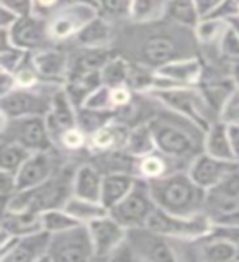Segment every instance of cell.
<instances>
[{"instance_id":"6da1fadb","label":"cell","mask_w":239,"mask_h":262,"mask_svg":"<svg viewBox=\"0 0 239 262\" xmlns=\"http://www.w3.org/2000/svg\"><path fill=\"white\" fill-rule=\"evenodd\" d=\"M149 188L156 207L164 211L184 216L205 213L207 190L195 182L187 169L153 180L149 182Z\"/></svg>"},{"instance_id":"7a4b0ae2","label":"cell","mask_w":239,"mask_h":262,"mask_svg":"<svg viewBox=\"0 0 239 262\" xmlns=\"http://www.w3.org/2000/svg\"><path fill=\"white\" fill-rule=\"evenodd\" d=\"M156 138L158 151L169 158L182 162L188 167L190 161L203 151V131L195 126L192 121L176 115L170 117H153L147 120Z\"/></svg>"},{"instance_id":"3957f363","label":"cell","mask_w":239,"mask_h":262,"mask_svg":"<svg viewBox=\"0 0 239 262\" xmlns=\"http://www.w3.org/2000/svg\"><path fill=\"white\" fill-rule=\"evenodd\" d=\"M72 172H66V169H59L56 174L48 179L46 182L39 184L28 190H18L7 208L12 210H30L35 213H43L51 208H62L72 193Z\"/></svg>"},{"instance_id":"277c9868","label":"cell","mask_w":239,"mask_h":262,"mask_svg":"<svg viewBox=\"0 0 239 262\" xmlns=\"http://www.w3.org/2000/svg\"><path fill=\"white\" fill-rule=\"evenodd\" d=\"M147 95L153 97L156 102L162 103L167 110H170V113L179 115V117L192 121L195 126H199L203 131V133L213 123L207 115L210 105L207 102V98H205L200 85L158 89V90H153V92Z\"/></svg>"},{"instance_id":"5b68a950","label":"cell","mask_w":239,"mask_h":262,"mask_svg":"<svg viewBox=\"0 0 239 262\" xmlns=\"http://www.w3.org/2000/svg\"><path fill=\"white\" fill-rule=\"evenodd\" d=\"M146 226H149L159 234L169 237L174 243L177 241V243L192 244L211 233L213 221L207 213L184 216V215H174V213H167L161 208H156Z\"/></svg>"},{"instance_id":"8992f818","label":"cell","mask_w":239,"mask_h":262,"mask_svg":"<svg viewBox=\"0 0 239 262\" xmlns=\"http://www.w3.org/2000/svg\"><path fill=\"white\" fill-rule=\"evenodd\" d=\"M43 84L35 89L16 87L10 94L2 95L0 97V113L5 115L8 120L46 117L51 110V98L57 87H53L49 92H46L43 90Z\"/></svg>"},{"instance_id":"52a82bcc","label":"cell","mask_w":239,"mask_h":262,"mask_svg":"<svg viewBox=\"0 0 239 262\" xmlns=\"http://www.w3.org/2000/svg\"><path fill=\"white\" fill-rule=\"evenodd\" d=\"M92 259H95V251L87 225H77L62 233L51 234L46 262H84Z\"/></svg>"},{"instance_id":"ba28073f","label":"cell","mask_w":239,"mask_h":262,"mask_svg":"<svg viewBox=\"0 0 239 262\" xmlns=\"http://www.w3.org/2000/svg\"><path fill=\"white\" fill-rule=\"evenodd\" d=\"M0 133H2L4 141L18 143L31 152L53 151L56 146L46 117L8 120L7 126L0 129Z\"/></svg>"},{"instance_id":"9c48e42d","label":"cell","mask_w":239,"mask_h":262,"mask_svg":"<svg viewBox=\"0 0 239 262\" xmlns=\"http://www.w3.org/2000/svg\"><path fill=\"white\" fill-rule=\"evenodd\" d=\"M156 208L158 207H156V202L153 199L149 182L138 179L133 190L120 203L110 208L108 213L115 220H118L125 228L131 229L138 226H146Z\"/></svg>"},{"instance_id":"30bf717a","label":"cell","mask_w":239,"mask_h":262,"mask_svg":"<svg viewBox=\"0 0 239 262\" xmlns=\"http://www.w3.org/2000/svg\"><path fill=\"white\" fill-rule=\"evenodd\" d=\"M126 244L135 260L167 262L179 259L174 241L154 231L149 226H138L128 229Z\"/></svg>"},{"instance_id":"8fae6325","label":"cell","mask_w":239,"mask_h":262,"mask_svg":"<svg viewBox=\"0 0 239 262\" xmlns=\"http://www.w3.org/2000/svg\"><path fill=\"white\" fill-rule=\"evenodd\" d=\"M98 15V10L92 5L66 2L62 7L48 16V33L51 43H59L71 38H76L89 21Z\"/></svg>"},{"instance_id":"7c38bea8","label":"cell","mask_w":239,"mask_h":262,"mask_svg":"<svg viewBox=\"0 0 239 262\" xmlns=\"http://www.w3.org/2000/svg\"><path fill=\"white\" fill-rule=\"evenodd\" d=\"M90 237H92L95 259H108L115 256L126 241L128 228H125L118 220H115L110 213L90 221L87 225Z\"/></svg>"},{"instance_id":"4fadbf2b","label":"cell","mask_w":239,"mask_h":262,"mask_svg":"<svg viewBox=\"0 0 239 262\" xmlns=\"http://www.w3.org/2000/svg\"><path fill=\"white\" fill-rule=\"evenodd\" d=\"M7 31L12 43L28 53H36L39 49L48 48V43H51L48 33V18L38 13L20 16Z\"/></svg>"},{"instance_id":"5bb4252c","label":"cell","mask_w":239,"mask_h":262,"mask_svg":"<svg viewBox=\"0 0 239 262\" xmlns=\"http://www.w3.org/2000/svg\"><path fill=\"white\" fill-rule=\"evenodd\" d=\"M237 167L239 162L236 161L220 159L202 151L190 161L187 170L197 184L205 188V190H208V188L220 184L221 180L228 177Z\"/></svg>"},{"instance_id":"9a60e30c","label":"cell","mask_w":239,"mask_h":262,"mask_svg":"<svg viewBox=\"0 0 239 262\" xmlns=\"http://www.w3.org/2000/svg\"><path fill=\"white\" fill-rule=\"evenodd\" d=\"M57 170H59V166H57V156L54 154V149L31 152L27 162L15 174L18 190H28V188L46 182Z\"/></svg>"},{"instance_id":"2e32d148","label":"cell","mask_w":239,"mask_h":262,"mask_svg":"<svg viewBox=\"0 0 239 262\" xmlns=\"http://www.w3.org/2000/svg\"><path fill=\"white\" fill-rule=\"evenodd\" d=\"M236 208H239V167L220 184L208 188L205 200V213L211 220Z\"/></svg>"},{"instance_id":"e0dca14e","label":"cell","mask_w":239,"mask_h":262,"mask_svg":"<svg viewBox=\"0 0 239 262\" xmlns=\"http://www.w3.org/2000/svg\"><path fill=\"white\" fill-rule=\"evenodd\" d=\"M33 64L39 72L41 80L45 84L64 87V82L68 79L71 69L69 56L62 49L57 48H45L33 53Z\"/></svg>"},{"instance_id":"ac0fdd59","label":"cell","mask_w":239,"mask_h":262,"mask_svg":"<svg viewBox=\"0 0 239 262\" xmlns=\"http://www.w3.org/2000/svg\"><path fill=\"white\" fill-rule=\"evenodd\" d=\"M129 131H131L129 125H126L125 121H121L118 118H113L89 136L87 149L95 156L123 151L126 147Z\"/></svg>"},{"instance_id":"d6986e66","label":"cell","mask_w":239,"mask_h":262,"mask_svg":"<svg viewBox=\"0 0 239 262\" xmlns=\"http://www.w3.org/2000/svg\"><path fill=\"white\" fill-rule=\"evenodd\" d=\"M162 77L170 80L176 87H195L200 85L203 77V64L197 56L176 57L158 68Z\"/></svg>"},{"instance_id":"ffe728a7","label":"cell","mask_w":239,"mask_h":262,"mask_svg":"<svg viewBox=\"0 0 239 262\" xmlns=\"http://www.w3.org/2000/svg\"><path fill=\"white\" fill-rule=\"evenodd\" d=\"M46 121L54 143L64 129L77 125V106L74 105L64 87H57L54 90L51 98V110L46 115Z\"/></svg>"},{"instance_id":"44dd1931","label":"cell","mask_w":239,"mask_h":262,"mask_svg":"<svg viewBox=\"0 0 239 262\" xmlns=\"http://www.w3.org/2000/svg\"><path fill=\"white\" fill-rule=\"evenodd\" d=\"M51 234L45 229L20 236L13 251L2 262H46Z\"/></svg>"},{"instance_id":"7402d4cb","label":"cell","mask_w":239,"mask_h":262,"mask_svg":"<svg viewBox=\"0 0 239 262\" xmlns=\"http://www.w3.org/2000/svg\"><path fill=\"white\" fill-rule=\"evenodd\" d=\"M180 169H187V166L156 149L154 152H149L143 156V158L136 159L135 174L138 179L146 180V182H153V180L162 179Z\"/></svg>"},{"instance_id":"603a6c76","label":"cell","mask_w":239,"mask_h":262,"mask_svg":"<svg viewBox=\"0 0 239 262\" xmlns=\"http://www.w3.org/2000/svg\"><path fill=\"white\" fill-rule=\"evenodd\" d=\"M136 182H138V177L133 172H126V170L106 172V174H103L100 202L108 210L113 208L115 205L120 203L131 190H133Z\"/></svg>"},{"instance_id":"cb8c5ba5","label":"cell","mask_w":239,"mask_h":262,"mask_svg":"<svg viewBox=\"0 0 239 262\" xmlns=\"http://www.w3.org/2000/svg\"><path fill=\"white\" fill-rule=\"evenodd\" d=\"M102 85V71H77L69 69L68 79L64 82V90L71 97L74 105L82 106L87 97L95 89Z\"/></svg>"},{"instance_id":"d4e9b609","label":"cell","mask_w":239,"mask_h":262,"mask_svg":"<svg viewBox=\"0 0 239 262\" xmlns=\"http://www.w3.org/2000/svg\"><path fill=\"white\" fill-rule=\"evenodd\" d=\"M102 182L103 172L95 164H80L77 169H74L72 177V193L80 199L98 200L102 195Z\"/></svg>"},{"instance_id":"484cf974","label":"cell","mask_w":239,"mask_h":262,"mask_svg":"<svg viewBox=\"0 0 239 262\" xmlns=\"http://www.w3.org/2000/svg\"><path fill=\"white\" fill-rule=\"evenodd\" d=\"M113 39V28L108 18L98 13L92 21H89L79 35L76 41L80 48L89 49H106Z\"/></svg>"},{"instance_id":"4316f807","label":"cell","mask_w":239,"mask_h":262,"mask_svg":"<svg viewBox=\"0 0 239 262\" xmlns=\"http://www.w3.org/2000/svg\"><path fill=\"white\" fill-rule=\"evenodd\" d=\"M0 229H5L13 236H27L31 233H36L39 229H43L41 223V213H35L30 210H4L2 223Z\"/></svg>"},{"instance_id":"83f0119b","label":"cell","mask_w":239,"mask_h":262,"mask_svg":"<svg viewBox=\"0 0 239 262\" xmlns=\"http://www.w3.org/2000/svg\"><path fill=\"white\" fill-rule=\"evenodd\" d=\"M199 254L197 257L205 262H229L237 260V246L225 237L208 234L195 241Z\"/></svg>"},{"instance_id":"f1b7e54d","label":"cell","mask_w":239,"mask_h":262,"mask_svg":"<svg viewBox=\"0 0 239 262\" xmlns=\"http://www.w3.org/2000/svg\"><path fill=\"white\" fill-rule=\"evenodd\" d=\"M177 46L176 41L167 35H154L149 36L141 46V56L146 64L158 69L159 66L176 59Z\"/></svg>"},{"instance_id":"f546056e","label":"cell","mask_w":239,"mask_h":262,"mask_svg":"<svg viewBox=\"0 0 239 262\" xmlns=\"http://www.w3.org/2000/svg\"><path fill=\"white\" fill-rule=\"evenodd\" d=\"M203 152L215 156V158H220V159L234 161L226 123H223L218 118L213 120L210 128L205 131V135H203Z\"/></svg>"},{"instance_id":"4dcf8cb0","label":"cell","mask_w":239,"mask_h":262,"mask_svg":"<svg viewBox=\"0 0 239 262\" xmlns=\"http://www.w3.org/2000/svg\"><path fill=\"white\" fill-rule=\"evenodd\" d=\"M156 149H158V144H156V138H154L149 123L144 121V123H139L136 126H131L129 138L125 147L126 152H129L133 158L139 159L146 154L154 152Z\"/></svg>"},{"instance_id":"1f68e13d","label":"cell","mask_w":239,"mask_h":262,"mask_svg":"<svg viewBox=\"0 0 239 262\" xmlns=\"http://www.w3.org/2000/svg\"><path fill=\"white\" fill-rule=\"evenodd\" d=\"M64 208L68 210L80 225H89L90 221H94L108 213V208H106L102 202L80 199V196H76V195L71 196L68 203L64 205Z\"/></svg>"},{"instance_id":"d6a6232c","label":"cell","mask_w":239,"mask_h":262,"mask_svg":"<svg viewBox=\"0 0 239 262\" xmlns=\"http://www.w3.org/2000/svg\"><path fill=\"white\" fill-rule=\"evenodd\" d=\"M158 69L146 62H131L128 87L135 94H149L158 87Z\"/></svg>"},{"instance_id":"836d02e7","label":"cell","mask_w":239,"mask_h":262,"mask_svg":"<svg viewBox=\"0 0 239 262\" xmlns=\"http://www.w3.org/2000/svg\"><path fill=\"white\" fill-rule=\"evenodd\" d=\"M166 16L180 27L195 28L202 20L195 0H167Z\"/></svg>"},{"instance_id":"e575fe53","label":"cell","mask_w":239,"mask_h":262,"mask_svg":"<svg viewBox=\"0 0 239 262\" xmlns=\"http://www.w3.org/2000/svg\"><path fill=\"white\" fill-rule=\"evenodd\" d=\"M167 0H133L129 20L135 23H151L166 16Z\"/></svg>"},{"instance_id":"d590c367","label":"cell","mask_w":239,"mask_h":262,"mask_svg":"<svg viewBox=\"0 0 239 262\" xmlns=\"http://www.w3.org/2000/svg\"><path fill=\"white\" fill-rule=\"evenodd\" d=\"M115 54L106 49H89L80 48V53L71 61V69L77 71H102L103 66L108 62Z\"/></svg>"},{"instance_id":"8d00e7d4","label":"cell","mask_w":239,"mask_h":262,"mask_svg":"<svg viewBox=\"0 0 239 262\" xmlns=\"http://www.w3.org/2000/svg\"><path fill=\"white\" fill-rule=\"evenodd\" d=\"M2 31V49H0V69L8 72H16L21 66L27 62L31 53L25 51L21 48H16L8 36L7 30Z\"/></svg>"},{"instance_id":"74e56055","label":"cell","mask_w":239,"mask_h":262,"mask_svg":"<svg viewBox=\"0 0 239 262\" xmlns=\"http://www.w3.org/2000/svg\"><path fill=\"white\" fill-rule=\"evenodd\" d=\"M131 62L125 57L115 54L112 59L102 68V84L106 87H121L128 85Z\"/></svg>"},{"instance_id":"f35d334b","label":"cell","mask_w":239,"mask_h":262,"mask_svg":"<svg viewBox=\"0 0 239 262\" xmlns=\"http://www.w3.org/2000/svg\"><path fill=\"white\" fill-rule=\"evenodd\" d=\"M30 156L31 151H28L25 146L13 141H4L2 154H0V170L16 174Z\"/></svg>"},{"instance_id":"ab89813d","label":"cell","mask_w":239,"mask_h":262,"mask_svg":"<svg viewBox=\"0 0 239 262\" xmlns=\"http://www.w3.org/2000/svg\"><path fill=\"white\" fill-rule=\"evenodd\" d=\"M229 23L225 20L211 18V16H203L193 28L195 38L202 45H218L223 38L225 31L228 30Z\"/></svg>"},{"instance_id":"60d3db41","label":"cell","mask_w":239,"mask_h":262,"mask_svg":"<svg viewBox=\"0 0 239 262\" xmlns=\"http://www.w3.org/2000/svg\"><path fill=\"white\" fill-rule=\"evenodd\" d=\"M41 223H43V229L48 231L49 234L62 233V231H66V229L80 225L79 221L74 218L64 207L43 211L41 213Z\"/></svg>"},{"instance_id":"b9f144b4","label":"cell","mask_w":239,"mask_h":262,"mask_svg":"<svg viewBox=\"0 0 239 262\" xmlns=\"http://www.w3.org/2000/svg\"><path fill=\"white\" fill-rule=\"evenodd\" d=\"M113 118H118V113L98 112V110L87 108V106H79L77 108V125L84 129L89 136L92 133H95L98 128L106 125V123Z\"/></svg>"},{"instance_id":"7bdbcfd3","label":"cell","mask_w":239,"mask_h":262,"mask_svg":"<svg viewBox=\"0 0 239 262\" xmlns=\"http://www.w3.org/2000/svg\"><path fill=\"white\" fill-rule=\"evenodd\" d=\"M87 144H89V135L79 125H74L68 129H64L56 141V146H61L62 149L71 152L84 149V147H87Z\"/></svg>"},{"instance_id":"ee69618b","label":"cell","mask_w":239,"mask_h":262,"mask_svg":"<svg viewBox=\"0 0 239 262\" xmlns=\"http://www.w3.org/2000/svg\"><path fill=\"white\" fill-rule=\"evenodd\" d=\"M133 0H97V10L105 18H129Z\"/></svg>"},{"instance_id":"f6af8a7d","label":"cell","mask_w":239,"mask_h":262,"mask_svg":"<svg viewBox=\"0 0 239 262\" xmlns=\"http://www.w3.org/2000/svg\"><path fill=\"white\" fill-rule=\"evenodd\" d=\"M13 74H15V79H16V87H20V89H35V87L43 84L39 72L36 71L35 64H33V53L30 54L27 62H25L21 68Z\"/></svg>"},{"instance_id":"bcb514c9","label":"cell","mask_w":239,"mask_h":262,"mask_svg":"<svg viewBox=\"0 0 239 262\" xmlns=\"http://www.w3.org/2000/svg\"><path fill=\"white\" fill-rule=\"evenodd\" d=\"M82 106H87V108L98 110V112H115L113 100H112V87H106L102 84L87 97V100Z\"/></svg>"},{"instance_id":"7dc6e473","label":"cell","mask_w":239,"mask_h":262,"mask_svg":"<svg viewBox=\"0 0 239 262\" xmlns=\"http://www.w3.org/2000/svg\"><path fill=\"white\" fill-rule=\"evenodd\" d=\"M218 120L226 123V125H239V87L237 85L229 94L223 106H221V110L218 113Z\"/></svg>"},{"instance_id":"c3c4849f","label":"cell","mask_w":239,"mask_h":262,"mask_svg":"<svg viewBox=\"0 0 239 262\" xmlns=\"http://www.w3.org/2000/svg\"><path fill=\"white\" fill-rule=\"evenodd\" d=\"M218 48H220V53L225 57L239 62V35L231 27H228V30L225 31L223 38H221L218 43Z\"/></svg>"},{"instance_id":"681fc988","label":"cell","mask_w":239,"mask_h":262,"mask_svg":"<svg viewBox=\"0 0 239 262\" xmlns=\"http://www.w3.org/2000/svg\"><path fill=\"white\" fill-rule=\"evenodd\" d=\"M0 193H2V200H4V208L8 203L12 202L13 196L18 193V185H16V177L15 174L10 172H4L0 170Z\"/></svg>"},{"instance_id":"f907efd6","label":"cell","mask_w":239,"mask_h":262,"mask_svg":"<svg viewBox=\"0 0 239 262\" xmlns=\"http://www.w3.org/2000/svg\"><path fill=\"white\" fill-rule=\"evenodd\" d=\"M236 15H239V7L236 4V0H223V4L218 5L216 10L211 12L208 16H211V18L229 21Z\"/></svg>"},{"instance_id":"816d5d0a","label":"cell","mask_w":239,"mask_h":262,"mask_svg":"<svg viewBox=\"0 0 239 262\" xmlns=\"http://www.w3.org/2000/svg\"><path fill=\"white\" fill-rule=\"evenodd\" d=\"M0 5L10 8L20 16L35 13V0H0Z\"/></svg>"},{"instance_id":"f5cc1de1","label":"cell","mask_w":239,"mask_h":262,"mask_svg":"<svg viewBox=\"0 0 239 262\" xmlns=\"http://www.w3.org/2000/svg\"><path fill=\"white\" fill-rule=\"evenodd\" d=\"M66 2H69V0H35V13L48 18L49 15H53Z\"/></svg>"},{"instance_id":"db71d44e","label":"cell","mask_w":239,"mask_h":262,"mask_svg":"<svg viewBox=\"0 0 239 262\" xmlns=\"http://www.w3.org/2000/svg\"><path fill=\"white\" fill-rule=\"evenodd\" d=\"M16 89V79L13 72H8L0 69V97L10 94L12 90Z\"/></svg>"},{"instance_id":"11a10c76","label":"cell","mask_w":239,"mask_h":262,"mask_svg":"<svg viewBox=\"0 0 239 262\" xmlns=\"http://www.w3.org/2000/svg\"><path fill=\"white\" fill-rule=\"evenodd\" d=\"M20 15H16L10 8L0 5V30H10Z\"/></svg>"},{"instance_id":"9f6ffc18","label":"cell","mask_w":239,"mask_h":262,"mask_svg":"<svg viewBox=\"0 0 239 262\" xmlns=\"http://www.w3.org/2000/svg\"><path fill=\"white\" fill-rule=\"evenodd\" d=\"M213 225H221V226H237L239 228V208L231 210L221 215L215 220H211Z\"/></svg>"},{"instance_id":"6f0895ef","label":"cell","mask_w":239,"mask_h":262,"mask_svg":"<svg viewBox=\"0 0 239 262\" xmlns=\"http://www.w3.org/2000/svg\"><path fill=\"white\" fill-rule=\"evenodd\" d=\"M229 133V143H231L233 158L236 162H239V125H228Z\"/></svg>"},{"instance_id":"680465c9","label":"cell","mask_w":239,"mask_h":262,"mask_svg":"<svg viewBox=\"0 0 239 262\" xmlns=\"http://www.w3.org/2000/svg\"><path fill=\"white\" fill-rule=\"evenodd\" d=\"M197 2V7H199V12H200V16H208L211 12H215L218 5L223 4V0H195Z\"/></svg>"},{"instance_id":"91938a15","label":"cell","mask_w":239,"mask_h":262,"mask_svg":"<svg viewBox=\"0 0 239 262\" xmlns=\"http://www.w3.org/2000/svg\"><path fill=\"white\" fill-rule=\"evenodd\" d=\"M229 23V27H231L236 33H237V35H239V15H236V16H233V18L231 20H229L228 21Z\"/></svg>"},{"instance_id":"94428289","label":"cell","mask_w":239,"mask_h":262,"mask_svg":"<svg viewBox=\"0 0 239 262\" xmlns=\"http://www.w3.org/2000/svg\"><path fill=\"white\" fill-rule=\"evenodd\" d=\"M71 2H77V4H85V5H92L97 8V0H71Z\"/></svg>"},{"instance_id":"6125c7cd","label":"cell","mask_w":239,"mask_h":262,"mask_svg":"<svg viewBox=\"0 0 239 262\" xmlns=\"http://www.w3.org/2000/svg\"><path fill=\"white\" fill-rule=\"evenodd\" d=\"M233 79H234V82H236V85L239 87V68L236 69V72H234V77H233Z\"/></svg>"},{"instance_id":"be15d7a7","label":"cell","mask_w":239,"mask_h":262,"mask_svg":"<svg viewBox=\"0 0 239 262\" xmlns=\"http://www.w3.org/2000/svg\"><path fill=\"white\" fill-rule=\"evenodd\" d=\"M236 4H237V7H239V0H236Z\"/></svg>"}]
</instances>
